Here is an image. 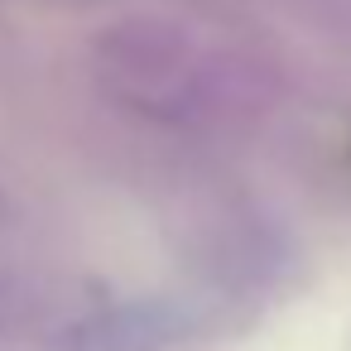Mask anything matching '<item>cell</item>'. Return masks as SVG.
Segmentation results:
<instances>
[{
  "label": "cell",
  "instance_id": "1",
  "mask_svg": "<svg viewBox=\"0 0 351 351\" xmlns=\"http://www.w3.org/2000/svg\"><path fill=\"white\" fill-rule=\"evenodd\" d=\"M164 341H173L169 308H116L77 322L58 341V351H159Z\"/></svg>",
  "mask_w": 351,
  "mask_h": 351
}]
</instances>
